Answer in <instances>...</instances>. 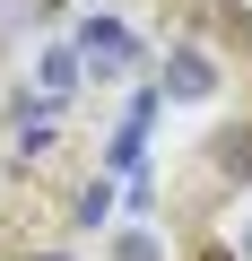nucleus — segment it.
<instances>
[{"label":"nucleus","mask_w":252,"mask_h":261,"mask_svg":"<svg viewBox=\"0 0 252 261\" xmlns=\"http://www.w3.org/2000/svg\"><path fill=\"white\" fill-rule=\"evenodd\" d=\"M78 44H87V61H96V70H131V61H139L131 27H113V18H96V27H87Z\"/></svg>","instance_id":"f257e3e1"},{"label":"nucleus","mask_w":252,"mask_h":261,"mask_svg":"<svg viewBox=\"0 0 252 261\" xmlns=\"http://www.w3.org/2000/svg\"><path fill=\"white\" fill-rule=\"evenodd\" d=\"M209 87H217L209 53H174V61H165V96H209Z\"/></svg>","instance_id":"f03ea898"},{"label":"nucleus","mask_w":252,"mask_h":261,"mask_svg":"<svg viewBox=\"0 0 252 261\" xmlns=\"http://www.w3.org/2000/svg\"><path fill=\"white\" fill-rule=\"evenodd\" d=\"M122 261H157V244H148V235H131V244H122Z\"/></svg>","instance_id":"7ed1b4c3"}]
</instances>
